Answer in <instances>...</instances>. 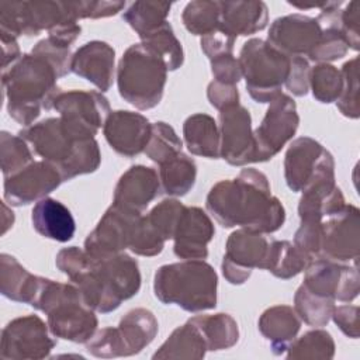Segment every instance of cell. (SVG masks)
<instances>
[{"label": "cell", "mask_w": 360, "mask_h": 360, "mask_svg": "<svg viewBox=\"0 0 360 360\" xmlns=\"http://www.w3.org/2000/svg\"><path fill=\"white\" fill-rule=\"evenodd\" d=\"M39 276L30 273L14 256L0 255V292L15 302L31 304L37 292Z\"/></svg>", "instance_id": "cell-30"}, {"label": "cell", "mask_w": 360, "mask_h": 360, "mask_svg": "<svg viewBox=\"0 0 360 360\" xmlns=\"http://www.w3.org/2000/svg\"><path fill=\"white\" fill-rule=\"evenodd\" d=\"M309 262L290 240H271L269 243L263 270L274 277L288 280L300 274Z\"/></svg>", "instance_id": "cell-35"}, {"label": "cell", "mask_w": 360, "mask_h": 360, "mask_svg": "<svg viewBox=\"0 0 360 360\" xmlns=\"http://www.w3.org/2000/svg\"><path fill=\"white\" fill-rule=\"evenodd\" d=\"M359 314H360V308L357 305L345 304V305L335 307L330 319L347 338L357 339L360 335Z\"/></svg>", "instance_id": "cell-53"}, {"label": "cell", "mask_w": 360, "mask_h": 360, "mask_svg": "<svg viewBox=\"0 0 360 360\" xmlns=\"http://www.w3.org/2000/svg\"><path fill=\"white\" fill-rule=\"evenodd\" d=\"M349 51L347 41L338 27H325L319 41L309 52L308 59L318 63H329L332 60L343 58Z\"/></svg>", "instance_id": "cell-45"}, {"label": "cell", "mask_w": 360, "mask_h": 360, "mask_svg": "<svg viewBox=\"0 0 360 360\" xmlns=\"http://www.w3.org/2000/svg\"><path fill=\"white\" fill-rule=\"evenodd\" d=\"M55 264L80 288L86 302L96 312L108 314L121 305L122 300L105 278L96 259L84 249L77 246L60 249L56 255Z\"/></svg>", "instance_id": "cell-10"}, {"label": "cell", "mask_w": 360, "mask_h": 360, "mask_svg": "<svg viewBox=\"0 0 360 360\" xmlns=\"http://www.w3.org/2000/svg\"><path fill=\"white\" fill-rule=\"evenodd\" d=\"M52 108L79 138H94L111 112L107 97L96 90H60Z\"/></svg>", "instance_id": "cell-11"}, {"label": "cell", "mask_w": 360, "mask_h": 360, "mask_svg": "<svg viewBox=\"0 0 360 360\" xmlns=\"http://www.w3.org/2000/svg\"><path fill=\"white\" fill-rule=\"evenodd\" d=\"M188 321L198 328L207 343V350L210 352L231 349L239 340L238 323L229 314L197 315Z\"/></svg>", "instance_id": "cell-33"}, {"label": "cell", "mask_w": 360, "mask_h": 360, "mask_svg": "<svg viewBox=\"0 0 360 360\" xmlns=\"http://www.w3.org/2000/svg\"><path fill=\"white\" fill-rule=\"evenodd\" d=\"M77 21L72 1H0V37H34Z\"/></svg>", "instance_id": "cell-9"}, {"label": "cell", "mask_w": 360, "mask_h": 360, "mask_svg": "<svg viewBox=\"0 0 360 360\" xmlns=\"http://www.w3.org/2000/svg\"><path fill=\"white\" fill-rule=\"evenodd\" d=\"M48 323L38 315L18 316L1 330L0 357L3 360H39L49 356L56 339Z\"/></svg>", "instance_id": "cell-12"}, {"label": "cell", "mask_w": 360, "mask_h": 360, "mask_svg": "<svg viewBox=\"0 0 360 360\" xmlns=\"http://www.w3.org/2000/svg\"><path fill=\"white\" fill-rule=\"evenodd\" d=\"M211 62V73L215 82L225 84H238L242 79V70L239 60L232 53H224L217 58L210 59Z\"/></svg>", "instance_id": "cell-51"}, {"label": "cell", "mask_w": 360, "mask_h": 360, "mask_svg": "<svg viewBox=\"0 0 360 360\" xmlns=\"http://www.w3.org/2000/svg\"><path fill=\"white\" fill-rule=\"evenodd\" d=\"M238 60L246 90L256 103H271L281 94L290 70L288 56L267 41L252 38L240 48Z\"/></svg>", "instance_id": "cell-7"}, {"label": "cell", "mask_w": 360, "mask_h": 360, "mask_svg": "<svg viewBox=\"0 0 360 360\" xmlns=\"http://www.w3.org/2000/svg\"><path fill=\"white\" fill-rule=\"evenodd\" d=\"M170 8L172 3L167 1H134L125 8L122 18L141 37L166 22Z\"/></svg>", "instance_id": "cell-37"}, {"label": "cell", "mask_w": 360, "mask_h": 360, "mask_svg": "<svg viewBox=\"0 0 360 360\" xmlns=\"http://www.w3.org/2000/svg\"><path fill=\"white\" fill-rule=\"evenodd\" d=\"M218 276L205 260H181L160 266L153 277L155 297L165 305H177L187 312L217 307Z\"/></svg>", "instance_id": "cell-5"}, {"label": "cell", "mask_w": 360, "mask_h": 360, "mask_svg": "<svg viewBox=\"0 0 360 360\" xmlns=\"http://www.w3.org/2000/svg\"><path fill=\"white\" fill-rule=\"evenodd\" d=\"M302 285L319 297L350 302L359 295L360 278L357 263L353 266L316 257L304 269Z\"/></svg>", "instance_id": "cell-16"}, {"label": "cell", "mask_w": 360, "mask_h": 360, "mask_svg": "<svg viewBox=\"0 0 360 360\" xmlns=\"http://www.w3.org/2000/svg\"><path fill=\"white\" fill-rule=\"evenodd\" d=\"M34 229L44 238L56 242H69L76 231L70 210L60 201L45 197L35 202L31 211Z\"/></svg>", "instance_id": "cell-27"}, {"label": "cell", "mask_w": 360, "mask_h": 360, "mask_svg": "<svg viewBox=\"0 0 360 360\" xmlns=\"http://www.w3.org/2000/svg\"><path fill=\"white\" fill-rule=\"evenodd\" d=\"M205 207L224 228L240 226L273 233L285 221V210L271 194L269 179L255 167L242 169L235 179L215 183L207 194Z\"/></svg>", "instance_id": "cell-1"}, {"label": "cell", "mask_w": 360, "mask_h": 360, "mask_svg": "<svg viewBox=\"0 0 360 360\" xmlns=\"http://www.w3.org/2000/svg\"><path fill=\"white\" fill-rule=\"evenodd\" d=\"M31 53L46 59L53 66L59 77H63L72 72L70 65L73 53H70V48L56 45L49 38H44L37 42Z\"/></svg>", "instance_id": "cell-48"}, {"label": "cell", "mask_w": 360, "mask_h": 360, "mask_svg": "<svg viewBox=\"0 0 360 360\" xmlns=\"http://www.w3.org/2000/svg\"><path fill=\"white\" fill-rule=\"evenodd\" d=\"M166 80V65L143 44L127 48L118 62V93L138 110H150L162 101Z\"/></svg>", "instance_id": "cell-6"}, {"label": "cell", "mask_w": 360, "mask_h": 360, "mask_svg": "<svg viewBox=\"0 0 360 360\" xmlns=\"http://www.w3.org/2000/svg\"><path fill=\"white\" fill-rule=\"evenodd\" d=\"M322 236V221L321 219H301V224L294 235V246L304 255V257L311 262L319 257Z\"/></svg>", "instance_id": "cell-47"}, {"label": "cell", "mask_w": 360, "mask_h": 360, "mask_svg": "<svg viewBox=\"0 0 360 360\" xmlns=\"http://www.w3.org/2000/svg\"><path fill=\"white\" fill-rule=\"evenodd\" d=\"M325 150L318 141L309 136H300L291 142L284 156V179L291 191L304 190Z\"/></svg>", "instance_id": "cell-26"}, {"label": "cell", "mask_w": 360, "mask_h": 360, "mask_svg": "<svg viewBox=\"0 0 360 360\" xmlns=\"http://www.w3.org/2000/svg\"><path fill=\"white\" fill-rule=\"evenodd\" d=\"M32 149L17 134L13 135L7 131L0 132V162L3 177H8L22 170L34 162Z\"/></svg>", "instance_id": "cell-42"}, {"label": "cell", "mask_w": 360, "mask_h": 360, "mask_svg": "<svg viewBox=\"0 0 360 360\" xmlns=\"http://www.w3.org/2000/svg\"><path fill=\"white\" fill-rule=\"evenodd\" d=\"M321 34L322 28L316 18L294 13L278 17L271 22L267 42L288 58H304L314 49Z\"/></svg>", "instance_id": "cell-20"}, {"label": "cell", "mask_w": 360, "mask_h": 360, "mask_svg": "<svg viewBox=\"0 0 360 360\" xmlns=\"http://www.w3.org/2000/svg\"><path fill=\"white\" fill-rule=\"evenodd\" d=\"M269 243V239L262 232L246 228L233 231L226 239L221 263L225 280L239 285L250 277L253 269L263 270Z\"/></svg>", "instance_id": "cell-15"}, {"label": "cell", "mask_w": 360, "mask_h": 360, "mask_svg": "<svg viewBox=\"0 0 360 360\" xmlns=\"http://www.w3.org/2000/svg\"><path fill=\"white\" fill-rule=\"evenodd\" d=\"M184 207L186 205L176 198H166L159 204H156L146 214V218L155 226V229L162 235V238L165 240H169V239H173L174 236V231Z\"/></svg>", "instance_id": "cell-46"}, {"label": "cell", "mask_w": 360, "mask_h": 360, "mask_svg": "<svg viewBox=\"0 0 360 360\" xmlns=\"http://www.w3.org/2000/svg\"><path fill=\"white\" fill-rule=\"evenodd\" d=\"M63 181L58 169L49 162H32L13 176L4 177V200L14 207L37 202L56 190Z\"/></svg>", "instance_id": "cell-18"}, {"label": "cell", "mask_w": 360, "mask_h": 360, "mask_svg": "<svg viewBox=\"0 0 360 360\" xmlns=\"http://www.w3.org/2000/svg\"><path fill=\"white\" fill-rule=\"evenodd\" d=\"M73 10L79 20L82 18H105L115 15L125 8V1L108 0H77L72 1Z\"/></svg>", "instance_id": "cell-49"}, {"label": "cell", "mask_w": 360, "mask_h": 360, "mask_svg": "<svg viewBox=\"0 0 360 360\" xmlns=\"http://www.w3.org/2000/svg\"><path fill=\"white\" fill-rule=\"evenodd\" d=\"M18 135L32 152L53 165L63 181L98 169L101 152L96 138L76 136L60 117L46 118L25 127Z\"/></svg>", "instance_id": "cell-2"}, {"label": "cell", "mask_w": 360, "mask_h": 360, "mask_svg": "<svg viewBox=\"0 0 360 360\" xmlns=\"http://www.w3.org/2000/svg\"><path fill=\"white\" fill-rule=\"evenodd\" d=\"M342 91L339 98L336 100V105L339 111L352 120H357L360 117L359 107V58H353L347 60L342 69Z\"/></svg>", "instance_id": "cell-44"}, {"label": "cell", "mask_w": 360, "mask_h": 360, "mask_svg": "<svg viewBox=\"0 0 360 360\" xmlns=\"http://www.w3.org/2000/svg\"><path fill=\"white\" fill-rule=\"evenodd\" d=\"M0 38H1V49H3L1 70H6L11 65H14L22 56V53L20 51L18 42L15 38H8V37H0Z\"/></svg>", "instance_id": "cell-56"}, {"label": "cell", "mask_w": 360, "mask_h": 360, "mask_svg": "<svg viewBox=\"0 0 360 360\" xmlns=\"http://www.w3.org/2000/svg\"><path fill=\"white\" fill-rule=\"evenodd\" d=\"M309 72L311 66L302 56L290 58V70L284 86L297 97H304L309 91Z\"/></svg>", "instance_id": "cell-50"}, {"label": "cell", "mask_w": 360, "mask_h": 360, "mask_svg": "<svg viewBox=\"0 0 360 360\" xmlns=\"http://www.w3.org/2000/svg\"><path fill=\"white\" fill-rule=\"evenodd\" d=\"M219 158L232 166L255 163L256 143L252 117L246 107L235 104L219 110Z\"/></svg>", "instance_id": "cell-17"}, {"label": "cell", "mask_w": 360, "mask_h": 360, "mask_svg": "<svg viewBox=\"0 0 360 360\" xmlns=\"http://www.w3.org/2000/svg\"><path fill=\"white\" fill-rule=\"evenodd\" d=\"M360 256V210L353 204L323 218L319 257L357 263Z\"/></svg>", "instance_id": "cell-14"}, {"label": "cell", "mask_w": 360, "mask_h": 360, "mask_svg": "<svg viewBox=\"0 0 360 360\" xmlns=\"http://www.w3.org/2000/svg\"><path fill=\"white\" fill-rule=\"evenodd\" d=\"M181 21L188 32L198 37L210 35L219 28V1L194 0L186 4Z\"/></svg>", "instance_id": "cell-39"}, {"label": "cell", "mask_w": 360, "mask_h": 360, "mask_svg": "<svg viewBox=\"0 0 360 360\" xmlns=\"http://www.w3.org/2000/svg\"><path fill=\"white\" fill-rule=\"evenodd\" d=\"M207 353V343L198 328L187 321L176 328L163 345L153 353L152 359H202Z\"/></svg>", "instance_id": "cell-32"}, {"label": "cell", "mask_w": 360, "mask_h": 360, "mask_svg": "<svg viewBox=\"0 0 360 360\" xmlns=\"http://www.w3.org/2000/svg\"><path fill=\"white\" fill-rule=\"evenodd\" d=\"M3 214H1V235H4L14 224V212L6 205V202L1 204Z\"/></svg>", "instance_id": "cell-57"}, {"label": "cell", "mask_w": 360, "mask_h": 360, "mask_svg": "<svg viewBox=\"0 0 360 360\" xmlns=\"http://www.w3.org/2000/svg\"><path fill=\"white\" fill-rule=\"evenodd\" d=\"M141 44L148 46L155 52L166 65L167 70L179 69L184 62V52L181 42L174 35L170 22H163L162 25L150 30L149 32L139 37Z\"/></svg>", "instance_id": "cell-36"}, {"label": "cell", "mask_w": 360, "mask_h": 360, "mask_svg": "<svg viewBox=\"0 0 360 360\" xmlns=\"http://www.w3.org/2000/svg\"><path fill=\"white\" fill-rule=\"evenodd\" d=\"M342 73L330 63H318L309 72V90L315 100L323 104L333 103L342 91Z\"/></svg>", "instance_id": "cell-43"}, {"label": "cell", "mask_w": 360, "mask_h": 360, "mask_svg": "<svg viewBox=\"0 0 360 360\" xmlns=\"http://www.w3.org/2000/svg\"><path fill=\"white\" fill-rule=\"evenodd\" d=\"M287 359H333L335 340L328 330L314 329L295 338L287 347Z\"/></svg>", "instance_id": "cell-40"}, {"label": "cell", "mask_w": 360, "mask_h": 360, "mask_svg": "<svg viewBox=\"0 0 360 360\" xmlns=\"http://www.w3.org/2000/svg\"><path fill=\"white\" fill-rule=\"evenodd\" d=\"M142 214L111 204L84 240V250L94 257L121 253L129 248L136 219Z\"/></svg>", "instance_id": "cell-19"}, {"label": "cell", "mask_w": 360, "mask_h": 360, "mask_svg": "<svg viewBox=\"0 0 360 360\" xmlns=\"http://www.w3.org/2000/svg\"><path fill=\"white\" fill-rule=\"evenodd\" d=\"M210 104L218 111L235 104H239V91L235 84H225L212 80L207 87Z\"/></svg>", "instance_id": "cell-54"}, {"label": "cell", "mask_w": 360, "mask_h": 360, "mask_svg": "<svg viewBox=\"0 0 360 360\" xmlns=\"http://www.w3.org/2000/svg\"><path fill=\"white\" fill-rule=\"evenodd\" d=\"M58 73L44 58L24 53L8 69L1 70V83L8 115L21 125L30 127L42 110H51L58 87Z\"/></svg>", "instance_id": "cell-3"}, {"label": "cell", "mask_w": 360, "mask_h": 360, "mask_svg": "<svg viewBox=\"0 0 360 360\" xmlns=\"http://www.w3.org/2000/svg\"><path fill=\"white\" fill-rule=\"evenodd\" d=\"M259 330L270 342L271 352L281 356L288 345L297 338L301 328V319L288 305H274L267 308L259 318Z\"/></svg>", "instance_id": "cell-28"}, {"label": "cell", "mask_w": 360, "mask_h": 360, "mask_svg": "<svg viewBox=\"0 0 360 360\" xmlns=\"http://www.w3.org/2000/svg\"><path fill=\"white\" fill-rule=\"evenodd\" d=\"M215 235L214 222L200 207H184L174 231L173 252L183 260H204Z\"/></svg>", "instance_id": "cell-22"}, {"label": "cell", "mask_w": 360, "mask_h": 360, "mask_svg": "<svg viewBox=\"0 0 360 360\" xmlns=\"http://www.w3.org/2000/svg\"><path fill=\"white\" fill-rule=\"evenodd\" d=\"M233 44H235V39L225 35L221 31H215L210 35H205L200 41L201 49H202V52L205 53V56L208 59L217 58V56L224 55V53H232L233 52Z\"/></svg>", "instance_id": "cell-55"}, {"label": "cell", "mask_w": 360, "mask_h": 360, "mask_svg": "<svg viewBox=\"0 0 360 360\" xmlns=\"http://www.w3.org/2000/svg\"><path fill=\"white\" fill-rule=\"evenodd\" d=\"M72 72L94 84L101 93L110 90L115 73V51L104 41H90L72 56Z\"/></svg>", "instance_id": "cell-24"}, {"label": "cell", "mask_w": 360, "mask_h": 360, "mask_svg": "<svg viewBox=\"0 0 360 360\" xmlns=\"http://www.w3.org/2000/svg\"><path fill=\"white\" fill-rule=\"evenodd\" d=\"M183 141L176 134L174 128L163 121H156L150 125V136L143 153L155 163L162 165L181 152Z\"/></svg>", "instance_id": "cell-41"}, {"label": "cell", "mask_w": 360, "mask_h": 360, "mask_svg": "<svg viewBox=\"0 0 360 360\" xmlns=\"http://www.w3.org/2000/svg\"><path fill=\"white\" fill-rule=\"evenodd\" d=\"M158 335V319L146 308L128 311L118 326H107L86 342L87 352L94 357L114 359L141 353Z\"/></svg>", "instance_id": "cell-8"}, {"label": "cell", "mask_w": 360, "mask_h": 360, "mask_svg": "<svg viewBox=\"0 0 360 360\" xmlns=\"http://www.w3.org/2000/svg\"><path fill=\"white\" fill-rule=\"evenodd\" d=\"M30 305L46 314V323L55 338L86 343L97 330L96 311L86 302L80 288L73 283L39 277L37 292Z\"/></svg>", "instance_id": "cell-4"}, {"label": "cell", "mask_w": 360, "mask_h": 360, "mask_svg": "<svg viewBox=\"0 0 360 360\" xmlns=\"http://www.w3.org/2000/svg\"><path fill=\"white\" fill-rule=\"evenodd\" d=\"M298 125L300 115L295 101L292 97L281 93L270 103L260 125L253 131L256 143L255 163L267 162L276 156L292 139Z\"/></svg>", "instance_id": "cell-13"}, {"label": "cell", "mask_w": 360, "mask_h": 360, "mask_svg": "<svg viewBox=\"0 0 360 360\" xmlns=\"http://www.w3.org/2000/svg\"><path fill=\"white\" fill-rule=\"evenodd\" d=\"M159 174L155 169L135 165L131 166L117 181L112 204L142 214L160 191Z\"/></svg>", "instance_id": "cell-23"}, {"label": "cell", "mask_w": 360, "mask_h": 360, "mask_svg": "<svg viewBox=\"0 0 360 360\" xmlns=\"http://www.w3.org/2000/svg\"><path fill=\"white\" fill-rule=\"evenodd\" d=\"M183 136L190 153L208 159L219 158V129L211 115L197 112L187 117L183 124Z\"/></svg>", "instance_id": "cell-31"}, {"label": "cell", "mask_w": 360, "mask_h": 360, "mask_svg": "<svg viewBox=\"0 0 360 360\" xmlns=\"http://www.w3.org/2000/svg\"><path fill=\"white\" fill-rule=\"evenodd\" d=\"M360 17H359V4L350 1L343 10H340L339 27L345 35L349 48L353 51L360 49Z\"/></svg>", "instance_id": "cell-52"}, {"label": "cell", "mask_w": 360, "mask_h": 360, "mask_svg": "<svg viewBox=\"0 0 360 360\" xmlns=\"http://www.w3.org/2000/svg\"><path fill=\"white\" fill-rule=\"evenodd\" d=\"M158 174L163 193L172 197H183L195 184L197 165L190 156L180 152L159 165Z\"/></svg>", "instance_id": "cell-34"}, {"label": "cell", "mask_w": 360, "mask_h": 360, "mask_svg": "<svg viewBox=\"0 0 360 360\" xmlns=\"http://www.w3.org/2000/svg\"><path fill=\"white\" fill-rule=\"evenodd\" d=\"M335 307V300L312 294L302 284L295 291L294 311L300 319L309 326H326L330 321Z\"/></svg>", "instance_id": "cell-38"}, {"label": "cell", "mask_w": 360, "mask_h": 360, "mask_svg": "<svg viewBox=\"0 0 360 360\" xmlns=\"http://www.w3.org/2000/svg\"><path fill=\"white\" fill-rule=\"evenodd\" d=\"M269 10L264 1L236 0L219 1V28L218 31L236 39L256 34L266 28Z\"/></svg>", "instance_id": "cell-25"}, {"label": "cell", "mask_w": 360, "mask_h": 360, "mask_svg": "<svg viewBox=\"0 0 360 360\" xmlns=\"http://www.w3.org/2000/svg\"><path fill=\"white\" fill-rule=\"evenodd\" d=\"M94 259L122 301L129 300L138 294L142 277L138 262L135 259L124 252Z\"/></svg>", "instance_id": "cell-29"}, {"label": "cell", "mask_w": 360, "mask_h": 360, "mask_svg": "<svg viewBox=\"0 0 360 360\" xmlns=\"http://www.w3.org/2000/svg\"><path fill=\"white\" fill-rule=\"evenodd\" d=\"M150 125L141 112L115 110L107 117L103 134L112 150L121 156L134 158L145 150L150 136Z\"/></svg>", "instance_id": "cell-21"}]
</instances>
